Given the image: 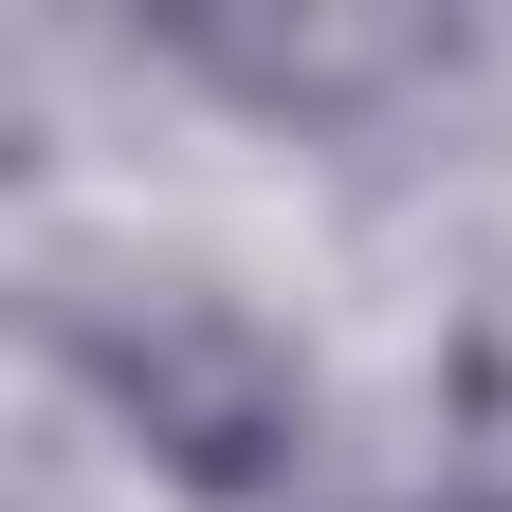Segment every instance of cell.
I'll list each match as a JSON object with an SVG mask.
<instances>
[{"instance_id": "cell-2", "label": "cell", "mask_w": 512, "mask_h": 512, "mask_svg": "<svg viewBox=\"0 0 512 512\" xmlns=\"http://www.w3.org/2000/svg\"><path fill=\"white\" fill-rule=\"evenodd\" d=\"M439 512H512V494H476V476H458V494H439Z\"/></svg>"}, {"instance_id": "cell-1", "label": "cell", "mask_w": 512, "mask_h": 512, "mask_svg": "<svg viewBox=\"0 0 512 512\" xmlns=\"http://www.w3.org/2000/svg\"><path fill=\"white\" fill-rule=\"evenodd\" d=\"M74 366H92V403L147 439L183 494H220V512H275L311 476V366L256 330L238 293H92Z\"/></svg>"}]
</instances>
